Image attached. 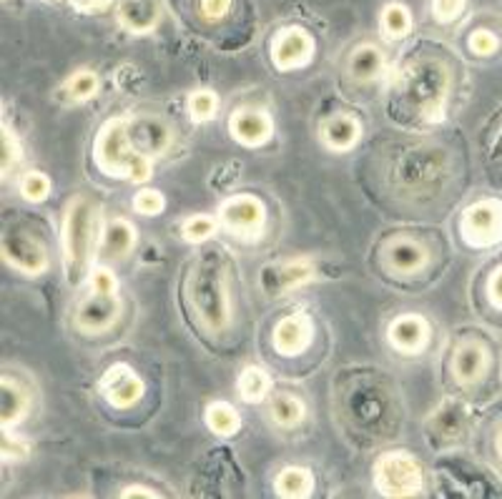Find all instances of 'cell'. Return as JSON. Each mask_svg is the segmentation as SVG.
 Segmentation results:
<instances>
[{
	"label": "cell",
	"mask_w": 502,
	"mask_h": 499,
	"mask_svg": "<svg viewBox=\"0 0 502 499\" xmlns=\"http://www.w3.org/2000/svg\"><path fill=\"white\" fill-rule=\"evenodd\" d=\"M186 296L199 324L208 334H222L231 324V296L226 286V269L216 251L193 259L186 274Z\"/></svg>",
	"instance_id": "6da1fadb"
},
{
	"label": "cell",
	"mask_w": 502,
	"mask_h": 499,
	"mask_svg": "<svg viewBox=\"0 0 502 499\" xmlns=\"http://www.w3.org/2000/svg\"><path fill=\"white\" fill-rule=\"evenodd\" d=\"M93 156L106 176L129 178L133 183H141L153 174L151 159L133 148L129 138V121L123 118H114L101 129Z\"/></svg>",
	"instance_id": "7a4b0ae2"
},
{
	"label": "cell",
	"mask_w": 502,
	"mask_h": 499,
	"mask_svg": "<svg viewBox=\"0 0 502 499\" xmlns=\"http://www.w3.org/2000/svg\"><path fill=\"white\" fill-rule=\"evenodd\" d=\"M450 68L443 60H417L404 75V98L427 123H440L450 96Z\"/></svg>",
	"instance_id": "3957f363"
},
{
	"label": "cell",
	"mask_w": 502,
	"mask_h": 499,
	"mask_svg": "<svg viewBox=\"0 0 502 499\" xmlns=\"http://www.w3.org/2000/svg\"><path fill=\"white\" fill-rule=\"evenodd\" d=\"M93 221H96L93 204L86 196H74L66 206V219H63V256L71 284H81L89 271L90 251H93Z\"/></svg>",
	"instance_id": "277c9868"
},
{
	"label": "cell",
	"mask_w": 502,
	"mask_h": 499,
	"mask_svg": "<svg viewBox=\"0 0 502 499\" xmlns=\"http://www.w3.org/2000/svg\"><path fill=\"white\" fill-rule=\"evenodd\" d=\"M374 485L382 497H412L422 489V467L407 452H389L374 464Z\"/></svg>",
	"instance_id": "5b68a950"
},
{
	"label": "cell",
	"mask_w": 502,
	"mask_h": 499,
	"mask_svg": "<svg viewBox=\"0 0 502 499\" xmlns=\"http://www.w3.org/2000/svg\"><path fill=\"white\" fill-rule=\"evenodd\" d=\"M462 238L473 249H488L502 241V204L495 199H485L467 206L459 221Z\"/></svg>",
	"instance_id": "8992f818"
},
{
	"label": "cell",
	"mask_w": 502,
	"mask_h": 499,
	"mask_svg": "<svg viewBox=\"0 0 502 499\" xmlns=\"http://www.w3.org/2000/svg\"><path fill=\"white\" fill-rule=\"evenodd\" d=\"M219 219L226 226V231L244 241H254L264 234L266 206L256 196H234L222 204Z\"/></svg>",
	"instance_id": "52a82bcc"
},
{
	"label": "cell",
	"mask_w": 502,
	"mask_h": 499,
	"mask_svg": "<svg viewBox=\"0 0 502 499\" xmlns=\"http://www.w3.org/2000/svg\"><path fill=\"white\" fill-rule=\"evenodd\" d=\"M0 251H3L5 264L18 269L26 277H41L45 269H48V251L28 231H20V229L8 231V234L3 236Z\"/></svg>",
	"instance_id": "ba28073f"
},
{
	"label": "cell",
	"mask_w": 502,
	"mask_h": 499,
	"mask_svg": "<svg viewBox=\"0 0 502 499\" xmlns=\"http://www.w3.org/2000/svg\"><path fill=\"white\" fill-rule=\"evenodd\" d=\"M98 389L106 402L116 409H131L146 394V384L129 364H114L106 369Z\"/></svg>",
	"instance_id": "9c48e42d"
},
{
	"label": "cell",
	"mask_w": 502,
	"mask_h": 499,
	"mask_svg": "<svg viewBox=\"0 0 502 499\" xmlns=\"http://www.w3.org/2000/svg\"><path fill=\"white\" fill-rule=\"evenodd\" d=\"M314 38L307 28L302 26H289L284 28L274 38L271 43V60L279 71H296L310 66V60L314 58Z\"/></svg>",
	"instance_id": "30bf717a"
},
{
	"label": "cell",
	"mask_w": 502,
	"mask_h": 499,
	"mask_svg": "<svg viewBox=\"0 0 502 499\" xmlns=\"http://www.w3.org/2000/svg\"><path fill=\"white\" fill-rule=\"evenodd\" d=\"M119 294H98V292H90V294L78 304V308H75L74 322L83 334L96 337V334L108 331L114 324L119 322Z\"/></svg>",
	"instance_id": "8fae6325"
},
{
	"label": "cell",
	"mask_w": 502,
	"mask_h": 499,
	"mask_svg": "<svg viewBox=\"0 0 502 499\" xmlns=\"http://www.w3.org/2000/svg\"><path fill=\"white\" fill-rule=\"evenodd\" d=\"M311 339H314V324L310 316L304 314H292V316H284L274 326V334H271V344L281 356H299L311 347Z\"/></svg>",
	"instance_id": "7c38bea8"
},
{
	"label": "cell",
	"mask_w": 502,
	"mask_h": 499,
	"mask_svg": "<svg viewBox=\"0 0 502 499\" xmlns=\"http://www.w3.org/2000/svg\"><path fill=\"white\" fill-rule=\"evenodd\" d=\"M311 279H314V264L310 259H292V261H284V264L264 266L262 289L271 296L284 294V292H292V289L310 284Z\"/></svg>",
	"instance_id": "4fadbf2b"
},
{
	"label": "cell",
	"mask_w": 502,
	"mask_h": 499,
	"mask_svg": "<svg viewBox=\"0 0 502 499\" xmlns=\"http://www.w3.org/2000/svg\"><path fill=\"white\" fill-rule=\"evenodd\" d=\"M490 367V352L488 347L477 339H465L459 341L458 349L452 354V374L459 384L470 386L477 384Z\"/></svg>",
	"instance_id": "5bb4252c"
},
{
	"label": "cell",
	"mask_w": 502,
	"mask_h": 499,
	"mask_svg": "<svg viewBox=\"0 0 502 499\" xmlns=\"http://www.w3.org/2000/svg\"><path fill=\"white\" fill-rule=\"evenodd\" d=\"M443 159L435 156L432 148H417L412 153H407L397 168V181L410 189V191H420V189H427L429 181L437 178L440 174V166Z\"/></svg>",
	"instance_id": "9a60e30c"
},
{
	"label": "cell",
	"mask_w": 502,
	"mask_h": 499,
	"mask_svg": "<svg viewBox=\"0 0 502 499\" xmlns=\"http://www.w3.org/2000/svg\"><path fill=\"white\" fill-rule=\"evenodd\" d=\"M229 131L234 136V141H239L241 146L256 148L264 146L266 141L274 136V123L259 108H239L231 116Z\"/></svg>",
	"instance_id": "2e32d148"
},
{
	"label": "cell",
	"mask_w": 502,
	"mask_h": 499,
	"mask_svg": "<svg viewBox=\"0 0 502 499\" xmlns=\"http://www.w3.org/2000/svg\"><path fill=\"white\" fill-rule=\"evenodd\" d=\"M129 138L138 153L153 159V156H161L163 151L171 146L174 133L159 118H133L129 121Z\"/></svg>",
	"instance_id": "e0dca14e"
},
{
	"label": "cell",
	"mask_w": 502,
	"mask_h": 499,
	"mask_svg": "<svg viewBox=\"0 0 502 499\" xmlns=\"http://www.w3.org/2000/svg\"><path fill=\"white\" fill-rule=\"evenodd\" d=\"M387 266L397 277H414L429 264V249L417 238H395L384 249Z\"/></svg>",
	"instance_id": "ac0fdd59"
},
{
	"label": "cell",
	"mask_w": 502,
	"mask_h": 499,
	"mask_svg": "<svg viewBox=\"0 0 502 499\" xmlns=\"http://www.w3.org/2000/svg\"><path fill=\"white\" fill-rule=\"evenodd\" d=\"M389 344L402 354H420L427 347L429 324L420 314H402L387 329Z\"/></svg>",
	"instance_id": "d6986e66"
},
{
	"label": "cell",
	"mask_w": 502,
	"mask_h": 499,
	"mask_svg": "<svg viewBox=\"0 0 502 499\" xmlns=\"http://www.w3.org/2000/svg\"><path fill=\"white\" fill-rule=\"evenodd\" d=\"M319 138H322V144H325L329 151H334V153H347V151H352V148L359 144V138H362V126H359V121L355 116H332L326 118L325 123H322V129H319Z\"/></svg>",
	"instance_id": "ffe728a7"
},
{
	"label": "cell",
	"mask_w": 502,
	"mask_h": 499,
	"mask_svg": "<svg viewBox=\"0 0 502 499\" xmlns=\"http://www.w3.org/2000/svg\"><path fill=\"white\" fill-rule=\"evenodd\" d=\"M28 407L30 399L26 389L11 377H3V382H0V422H3V429L5 432L13 429L28 414Z\"/></svg>",
	"instance_id": "44dd1931"
},
{
	"label": "cell",
	"mask_w": 502,
	"mask_h": 499,
	"mask_svg": "<svg viewBox=\"0 0 502 499\" xmlns=\"http://www.w3.org/2000/svg\"><path fill=\"white\" fill-rule=\"evenodd\" d=\"M136 246V229L126 219H114L104 226V236H101V249H104L106 259L121 261L126 259Z\"/></svg>",
	"instance_id": "7402d4cb"
},
{
	"label": "cell",
	"mask_w": 502,
	"mask_h": 499,
	"mask_svg": "<svg viewBox=\"0 0 502 499\" xmlns=\"http://www.w3.org/2000/svg\"><path fill=\"white\" fill-rule=\"evenodd\" d=\"M119 20L131 33H148L159 20V0H126L121 5Z\"/></svg>",
	"instance_id": "603a6c76"
},
{
	"label": "cell",
	"mask_w": 502,
	"mask_h": 499,
	"mask_svg": "<svg viewBox=\"0 0 502 499\" xmlns=\"http://www.w3.org/2000/svg\"><path fill=\"white\" fill-rule=\"evenodd\" d=\"M384 68V56L382 51L377 48V45L372 43H365L355 48V53H352V58H349V78L355 81V83H372V81H377L380 74H382Z\"/></svg>",
	"instance_id": "cb8c5ba5"
},
{
	"label": "cell",
	"mask_w": 502,
	"mask_h": 499,
	"mask_svg": "<svg viewBox=\"0 0 502 499\" xmlns=\"http://www.w3.org/2000/svg\"><path fill=\"white\" fill-rule=\"evenodd\" d=\"M277 495L284 499H304L314 492V474L307 467H284L274 480Z\"/></svg>",
	"instance_id": "d4e9b609"
},
{
	"label": "cell",
	"mask_w": 502,
	"mask_h": 499,
	"mask_svg": "<svg viewBox=\"0 0 502 499\" xmlns=\"http://www.w3.org/2000/svg\"><path fill=\"white\" fill-rule=\"evenodd\" d=\"M269 411H271L274 425L284 426V429H292V426L304 422L307 407H304V402L294 397V394H277V397L271 399V404H269Z\"/></svg>",
	"instance_id": "484cf974"
},
{
	"label": "cell",
	"mask_w": 502,
	"mask_h": 499,
	"mask_svg": "<svg viewBox=\"0 0 502 499\" xmlns=\"http://www.w3.org/2000/svg\"><path fill=\"white\" fill-rule=\"evenodd\" d=\"M204 419H207L208 429H211L214 434H219V437H231V434H237L239 429H241V417H239V411L234 409L231 404H226V402H214V404H208Z\"/></svg>",
	"instance_id": "4316f807"
},
{
	"label": "cell",
	"mask_w": 502,
	"mask_h": 499,
	"mask_svg": "<svg viewBox=\"0 0 502 499\" xmlns=\"http://www.w3.org/2000/svg\"><path fill=\"white\" fill-rule=\"evenodd\" d=\"M380 26H382V33L387 38H402L412 30V13L404 3H387L382 8V15H380Z\"/></svg>",
	"instance_id": "83f0119b"
},
{
	"label": "cell",
	"mask_w": 502,
	"mask_h": 499,
	"mask_svg": "<svg viewBox=\"0 0 502 499\" xmlns=\"http://www.w3.org/2000/svg\"><path fill=\"white\" fill-rule=\"evenodd\" d=\"M98 83H101V81H98V75L93 74V71H75V74L63 83L60 93H63L66 103H83L98 93Z\"/></svg>",
	"instance_id": "f1b7e54d"
},
{
	"label": "cell",
	"mask_w": 502,
	"mask_h": 499,
	"mask_svg": "<svg viewBox=\"0 0 502 499\" xmlns=\"http://www.w3.org/2000/svg\"><path fill=\"white\" fill-rule=\"evenodd\" d=\"M237 386L244 402H262V399H266V394H269L271 382H269V374H266L264 369L247 367L239 374Z\"/></svg>",
	"instance_id": "f546056e"
},
{
	"label": "cell",
	"mask_w": 502,
	"mask_h": 499,
	"mask_svg": "<svg viewBox=\"0 0 502 499\" xmlns=\"http://www.w3.org/2000/svg\"><path fill=\"white\" fill-rule=\"evenodd\" d=\"M216 111H219V96H216L214 90L199 89L189 96V116H192L196 123H207V121H211V118L216 116Z\"/></svg>",
	"instance_id": "4dcf8cb0"
},
{
	"label": "cell",
	"mask_w": 502,
	"mask_h": 499,
	"mask_svg": "<svg viewBox=\"0 0 502 499\" xmlns=\"http://www.w3.org/2000/svg\"><path fill=\"white\" fill-rule=\"evenodd\" d=\"M20 193L30 204H41L51 193V178L41 171H28L26 176L20 178Z\"/></svg>",
	"instance_id": "1f68e13d"
},
{
	"label": "cell",
	"mask_w": 502,
	"mask_h": 499,
	"mask_svg": "<svg viewBox=\"0 0 502 499\" xmlns=\"http://www.w3.org/2000/svg\"><path fill=\"white\" fill-rule=\"evenodd\" d=\"M216 234V219L211 216H192V219L184 221V229H181V236L189 241V244H201L211 236Z\"/></svg>",
	"instance_id": "d6a6232c"
},
{
	"label": "cell",
	"mask_w": 502,
	"mask_h": 499,
	"mask_svg": "<svg viewBox=\"0 0 502 499\" xmlns=\"http://www.w3.org/2000/svg\"><path fill=\"white\" fill-rule=\"evenodd\" d=\"M133 208L141 216H159L163 208H166V199L156 189H141V191L133 196Z\"/></svg>",
	"instance_id": "836d02e7"
},
{
	"label": "cell",
	"mask_w": 502,
	"mask_h": 499,
	"mask_svg": "<svg viewBox=\"0 0 502 499\" xmlns=\"http://www.w3.org/2000/svg\"><path fill=\"white\" fill-rule=\"evenodd\" d=\"M467 45H470V51H473L475 56L488 58V56H492V53L500 48V41H498V35H495L492 30L477 28V30H473V35H470Z\"/></svg>",
	"instance_id": "e575fe53"
},
{
	"label": "cell",
	"mask_w": 502,
	"mask_h": 499,
	"mask_svg": "<svg viewBox=\"0 0 502 499\" xmlns=\"http://www.w3.org/2000/svg\"><path fill=\"white\" fill-rule=\"evenodd\" d=\"M0 133H3V144H0V148H3V176H8L20 163V146L15 141V133L8 126H3Z\"/></svg>",
	"instance_id": "d590c367"
},
{
	"label": "cell",
	"mask_w": 502,
	"mask_h": 499,
	"mask_svg": "<svg viewBox=\"0 0 502 499\" xmlns=\"http://www.w3.org/2000/svg\"><path fill=\"white\" fill-rule=\"evenodd\" d=\"M90 292L98 294H119V279L108 266H96L90 271Z\"/></svg>",
	"instance_id": "8d00e7d4"
},
{
	"label": "cell",
	"mask_w": 502,
	"mask_h": 499,
	"mask_svg": "<svg viewBox=\"0 0 502 499\" xmlns=\"http://www.w3.org/2000/svg\"><path fill=\"white\" fill-rule=\"evenodd\" d=\"M432 426H435V432H443L444 440L455 437V434H458V429H459L458 411L452 409V407H443V409L435 414V419H432Z\"/></svg>",
	"instance_id": "74e56055"
},
{
	"label": "cell",
	"mask_w": 502,
	"mask_h": 499,
	"mask_svg": "<svg viewBox=\"0 0 502 499\" xmlns=\"http://www.w3.org/2000/svg\"><path fill=\"white\" fill-rule=\"evenodd\" d=\"M462 11H465V0H432V15L440 23L455 20Z\"/></svg>",
	"instance_id": "f35d334b"
},
{
	"label": "cell",
	"mask_w": 502,
	"mask_h": 499,
	"mask_svg": "<svg viewBox=\"0 0 502 499\" xmlns=\"http://www.w3.org/2000/svg\"><path fill=\"white\" fill-rule=\"evenodd\" d=\"M231 3L234 0H199V8L207 20H222L231 11Z\"/></svg>",
	"instance_id": "ab89813d"
},
{
	"label": "cell",
	"mask_w": 502,
	"mask_h": 499,
	"mask_svg": "<svg viewBox=\"0 0 502 499\" xmlns=\"http://www.w3.org/2000/svg\"><path fill=\"white\" fill-rule=\"evenodd\" d=\"M488 296L492 307L502 308V266H498V269L492 271V277H490Z\"/></svg>",
	"instance_id": "60d3db41"
},
{
	"label": "cell",
	"mask_w": 502,
	"mask_h": 499,
	"mask_svg": "<svg viewBox=\"0 0 502 499\" xmlns=\"http://www.w3.org/2000/svg\"><path fill=\"white\" fill-rule=\"evenodd\" d=\"M20 441L23 440H15V437L8 440V437H5V441H3V456H5V459H8V456H11V459H20V456L28 455V447L20 444Z\"/></svg>",
	"instance_id": "b9f144b4"
},
{
	"label": "cell",
	"mask_w": 502,
	"mask_h": 499,
	"mask_svg": "<svg viewBox=\"0 0 502 499\" xmlns=\"http://www.w3.org/2000/svg\"><path fill=\"white\" fill-rule=\"evenodd\" d=\"M121 497H144V499H151V497H159V492H153L151 487H138V485H131L126 487L123 492H121Z\"/></svg>",
	"instance_id": "7bdbcfd3"
},
{
	"label": "cell",
	"mask_w": 502,
	"mask_h": 499,
	"mask_svg": "<svg viewBox=\"0 0 502 499\" xmlns=\"http://www.w3.org/2000/svg\"><path fill=\"white\" fill-rule=\"evenodd\" d=\"M108 0H78V5L81 8H86V11H96V8H104Z\"/></svg>",
	"instance_id": "ee69618b"
},
{
	"label": "cell",
	"mask_w": 502,
	"mask_h": 499,
	"mask_svg": "<svg viewBox=\"0 0 502 499\" xmlns=\"http://www.w3.org/2000/svg\"><path fill=\"white\" fill-rule=\"evenodd\" d=\"M495 156H502V131L498 136V141H495Z\"/></svg>",
	"instance_id": "f6af8a7d"
},
{
	"label": "cell",
	"mask_w": 502,
	"mask_h": 499,
	"mask_svg": "<svg viewBox=\"0 0 502 499\" xmlns=\"http://www.w3.org/2000/svg\"><path fill=\"white\" fill-rule=\"evenodd\" d=\"M495 444H498V455H500V459H502V429L498 432V440H495Z\"/></svg>",
	"instance_id": "bcb514c9"
}]
</instances>
